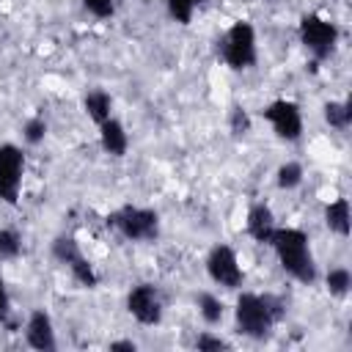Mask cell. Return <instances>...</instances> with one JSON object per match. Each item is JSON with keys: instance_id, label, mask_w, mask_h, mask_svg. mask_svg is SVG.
Returning <instances> with one entry per match:
<instances>
[{"instance_id": "cell-1", "label": "cell", "mask_w": 352, "mask_h": 352, "mask_svg": "<svg viewBox=\"0 0 352 352\" xmlns=\"http://www.w3.org/2000/svg\"><path fill=\"white\" fill-rule=\"evenodd\" d=\"M236 327L239 333L250 336V338H267L270 330L280 322L283 316V300L275 294H239L236 300Z\"/></svg>"}, {"instance_id": "cell-2", "label": "cell", "mask_w": 352, "mask_h": 352, "mask_svg": "<svg viewBox=\"0 0 352 352\" xmlns=\"http://www.w3.org/2000/svg\"><path fill=\"white\" fill-rule=\"evenodd\" d=\"M270 245L275 248L280 267L300 283H314L316 280V264L311 256L308 234L300 228H275Z\"/></svg>"}, {"instance_id": "cell-3", "label": "cell", "mask_w": 352, "mask_h": 352, "mask_svg": "<svg viewBox=\"0 0 352 352\" xmlns=\"http://www.w3.org/2000/svg\"><path fill=\"white\" fill-rule=\"evenodd\" d=\"M220 58L226 60V66L231 69H248L256 63V30L250 22H234L226 36L220 38V47H217Z\"/></svg>"}, {"instance_id": "cell-4", "label": "cell", "mask_w": 352, "mask_h": 352, "mask_svg": "<svg viewBox=\"0 0 352 352\" xmlns=\"http://www.w3.org/2000/svg\"><path fill=\"white\" fill-rule=\"evenodd\" d=\"M300 38L305 44V50L316 58V60H324L333 50H336V41H338V28L319 16V14H305L300 19Z\"/></svg>"}, {"instance_id": "cell-5", "label": "cell", "mask_w": 352, "mask_h": 352, "mask_svg": "<svg viewBox=\"0 0 352 352\" xmlns=\"http://www.w3.org/2000/svg\"><path fill=\"white\" fill-rule=\"evenodd\" d=\"M110 226H116L126 239H154L160 234V217L154 209H140V206H124L121 212H116L110 220Z\"/></svg>"}, {"instance_id": "cell-6", "label": "cell", "mask_w": 352, "mask_h": 352, "mask_svg": "<svg viewBox=\"0 0 352 352\" xmlns=\"http://www.w3.org/2000/svg\"><path fill=\"white\" fill-rule=\"evenodd\" d=\"M25 170V154L14 143H0V198L6 204H16L19 184Z\"/></svg>"}, {"instance_id": "cell-7", "label": "cell", "mask_w": 352, "mask_h": 352, "mask_svg": "<svg viewBox=\"0 0 352 352\" xmlns=\"http://www.w3.org/2000/svg\"><path fill=\"white\" fill-rule=\"evenodd\" d=\"M206 272L214 283H220L226 289H239L242 286V267H239V258H236L234 248H228V245H214L209 250Z\"/></svg>"}, {"instance_id": "cell-8", "label": "cell", "mask_w": 352, "mask_h": 352, "mask_svg": "<svg viewBox=\"0 0 352 352\" xmlns=\"http://www.w3.org/2000/svg\"><path fill=\"white\" fill-rule=\"evenodd\" d=\"M264 118L270 121L272 132L280 140H297L302 135V113L292 99H278L264 110Z\"/></svg>"}, {"instance_id": "cell-9", "label": "cell", "mask_w": 352, "mask_h": 352, "mask_svg": "<svg viewBox=\"0 0 352 352\" xmlns=\"http://www.w3.org/2000/svg\"><path fill=\"white\" fill-rule=\"evenodd\" d=\"M126 311L140 322V324H157L162 319V300L157 286L140 283L126 294Z\"/></svg>"}, {"instance_id": "cell-10", "label": "cell", "mask_w": 352, "mask_h": 352, "mask_svg": "<svg viewBox=\"0 0 352 352\" xmlns=\"http://www.w3.org/2000/svg\"><path fill=\"white\" fill-rule=\"evenodd\" d=\"M25 338L33 349L38 352H50L55 349V330H52V319L50 314L44 311H33L28 316V324H25Z\"/></svg>"}, {"instance_id": "cell-11", "label": "cell", "mask_w": 352, "mask_h": 352, "mask_svg": "<svg viewBox=\"0 0 352 352\" xmlns=\"http://www.w3.org/2000/svg\"><path fill=\"white\" fill-rule=\"evenodd\" d=\"M275 228H278V226H275L272 209H270L267 204H253L250 212H248V234H250L256 242H267V245H270Z\"/></svg>"}, {"instance_id": "cell-12", "label": "cell", "mask_w": 352, "mask_h": 352, "mask_svg": "<svg viewBox=\"0 0 352 352\" xmlns=\"http://www.w3.org/2000/svg\"><path fill=\"white\" fill-rule=\"evenodd\" d=\"M99 138H102V148L113 157H124L126 148H129V138H126V129L121 121L116 118H107L99 124Z\"/></svg>"}, {"instance_id": "cell-13", "label": "cell", "mask_w": 352, "mask_h": 352, "mask_svg": "<svg viewBox=\"0 0 352 352\" xmlns=\"http://www.w3.org/2000/svg\"><path fill=\"white\" fill-rule=\"evenodd\" d=\"M324 223L333 234L338 236H349L352 228V212H349V201L346 198H336L324 206Z\"/></svg>"}, {"instance_id": "cell-14", "label": "cell", "mask_w": 352, "mask_h": 352, "mask_svg": "<svg viewBox=\"0 0 352 352\" xmlns=\"http://www.w3.org/2000/svg\"><path fill=\"white\" fill-rule=\"evenodd\" d=\"M82 107H85V113H88V118H91V121L102 124V121H107V118H110L113 99H110V94H107V91H99V88H96V91L85 94Z\"/></svg>"}, {"instance_id": "cell-15", "label": "cell", "mask_w": 352, "mask_h": 352, "mask_svg": "<svg viewBox=\"0 0 352 352\" xmlns=\"http://www.w3.org/2000/svg\"><path fill=\"white\" fill-rule=\"evenodd\" d=\"M324 121L333 129H346L352 121V104L349 102H327L324 104Z\"/></svg>"}, {"instance_id": "cell-16", "label": "cell", "mask_w": 352, "mask_h": 352, "mask_svg": "<svg viewBox=\"0 0 352 352\" xmlns=\"http://www.w3.org/2000/svg\"><path fill=\"white\" fill-rule=\"evenodd\" d=\"M198 311H201V316H204L206 324H217L223 319V302L214 294H209V292H201L198 294Z\"/></svg>"}, {"instance_id": "cell-17", "label": "cell", "mask_w": 352, "mask_h": 352, "mask_svg": "<svg viewBox=\"0 0 352 352\" xmlns=\"http://www.w3.org/2000/svg\"><path fill=\"white\" fill-rule=\"evenodd\" d=\"M52 256L60 261V264H72L74 258H80L82 253H80V245L74 242V236H58L55 242H52Z\"/></svg>"}, {"instance_id": "cell-18", "label": "cell", "mask_w": 352, "mask_h": 352, "mask_svg": "<svg viewBox=\"0 0 352 352\" xmlns=\"http://www.w3.org/2000/svg\"><path fill=\"white\" fill-rule=\"evenodd\" d=\"M324 283H327V292H330L333 297H344V294L349 292V286H352V275H349L346 267H336V270L327 272Z\"/></svg>"}, {"instance_id": "cell-19", "label": "cell", "mask_w": 352, "mask_h": 352, "mask_svg": "<svg viewBox=\"0 0 352 352\" xmlns=\"http://www.w3.org/2000/svg\"><path fill=\"white\" fill-rule=\"evenodd\" d=\"M69 270H72V278H74L80 286H88V289H94V286L99 283V278H96V272H94V267H91V261H88L85 256L74 258V261L69 264Z\"/></svg>"}, {"instance_id": "cell-20", "label": "cell", "mask_w": 352, "mask_h": 352, "mask_svg": "<svg viewBox=\"0 0 352 352\" xmlns=\"http://www.w3.org/2000/svg\"><path fill=\"white\" fill-rule=\"evenodd\" d=\"M300 182H302V165L300 162H283L278 168V187L280 190H294V187H300Z\"/></svg>"}, {"instance_id": "cell-21", "label": "cell", "mask_w": 352, "mask_h": 352, "mask_svg": "<svg viewBox=\"0 0 352 352\" xmlns=\"http://www.w3.org/2000/svg\"><path fill=\"white\" fill-rule=\"evenodd\" d=\"M22 250V239L14 228H0V258H16Z\"/></svg>"}, {"instance_id": "cell-22", "label": "cell", "mask_w": 352, "mask_h": 352, "mask_svg": "<svg viewBox=\"0 0 352 352\" xmlns=\"http://www.w3.org/2000/svg\"><path fill=\"white\" fill-rule=\"evenodd\" d=\"M228 126H231V135H245V132H250V116H248V110L245 107H231V116H228Z\"/></svg>"}, {"instance_id": "cell-23", "label": "cell", "mask_w": 352, "mask_h": 352, "mask_svg": "<svg viewBox=\"0 0 352 352\" xmlns=\"http://www.w3.org/2000/svg\"><path fill=\"white\" fill-rule=\"evenodd\" d=\"M168 11H170V16H173L176 22L187 25V22L192 19L195 3H192V0H168Z\"/></svg>"}, {"instance_id": "cell-24", "label": "cell", "mask_w": 352, "mask_h": 352, "mask_svg": "<svg viewBox=\"0 0 352 352\" xmlns=\"http://www.w3.org/2000/svg\"><path fill=\"white\" fill-rule=\"evenodd\" d=\"M25 140L30 143V146H36V143H41L44 140V135H47V124H44V118H30L28 124H25Z\"/></svg>"}, {"instance_id": "cell-25", "label": "cell", "mask_w": 352, "mask_h": 352, "mask_svg": "<svg viewBox=\"0 0 352 352\" xmlns=\"http://www.w3.org/2000/svg\"><path fill=\"white\" fill-rule=\"evenodd\" d=\"M82 6H85L88 14H94L99 19H107L116 11V0H82Z\"/></svg>"}, {"instance_id": "cell-26", "label": "cell", "mask_w": 352, "mask_h": 352, "mask_svg": "<svg viewBox=\"0 0 352 352\" xmlns=\"http://www.w3.org/2000/svg\"><path fill=\"white\" fill-rule=\"evenodd\" d=\"M195 346H198V352H220V349H228V344L223 338L212 336V333H201L195 338Z\"/></svg>"}, {"instance_id": "cell-27", "label": "cell", "mask_w": 352, "mask_h": 352, "mask_svg": "<svg viewBox=\"0 0 352 352\" xmlns=\"http://www.w3.org/2000/svg\"><path fill=\"white\" fill-rule=\"evenodd\" d=\"M8 314H11V300H8L6 283H3V278H0V324L8 322Z\"/></svg>"}, {"instance_id": "cell-28", "label": "cell", "mask_w": 352, "mask_h": 352, "mask_svg": "<svg viewBox=\"0 0 352 352\" xmlns=\"http://www.w3.org/2000/svg\"><path fill=\"white\" fill-rule=\"evenodd\" d=\"M110 349H113V352H135L138 344H135V341H113Z\"/></svg>"}, {"instance_id": "cell-29", "label": "cell", "mask_w": 352, "mask_h": 352, "mask_svg": "<svg viewBox=\"0 0 352 352\" xmlns=\"http://www.w3.org/2000/svg\"><path fill=\"white\" fill-rule=\"evenodd\" d=\"M192 3H195V6H198V3H204V0H192Z\"/></svg>"}]
</instances>
